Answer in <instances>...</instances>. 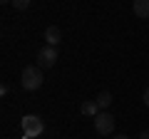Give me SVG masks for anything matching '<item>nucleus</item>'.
I'll return each instance as SVG.
<instances>
[{"label":"nucleus","instance_id":"obj_1","mask_svg":"<svg viewBox=\"0 0 149 139\" xmlns=\"http://www.w3.org/2000/svg\"><path fill=\"white\" fill-rule=\"evenodd\" d=\"M42 82H45V77H42V70L37 67V65H27V67L22 70V75H20L22 90L35 92V90H40V87H42Z\"/></svg>","mask_w":149,"mask_h":139},{"label":"nucleus","instance_id":"obj_2","mask_svg":"<svg viewBox=\"0 0 149 139\" xmlns=\"http://www.w3.org/2000/svg\"><path fill=\"white\" fill-rule=\"evenodd\" d=\"M20 124H22V134H25V139L40 137L42 129H45V122L37 117V114H25V117L20 119Z\"/></svg>","mask_w":149,"mask_h":139},{"label":"nucleus","instance_id":"obj_3","mask_svg":"<svg viewBox=\"0 0 149 139\" xmlns=\"http://www.w3.org/2000/svg\"><path fill=\"white\" fill-rule=\"evenodd\" d=\"M95 119V132L100 134V137H109L112 132H114V117H112L107 109H102L97 117H92Z\"/></svg>","mask_w":149,"mask_h":139},{"label":"nucleus","instance_id":"obj_4","mask_svg":"<svg viewBox=\"0 0 149 139\" xmlns=\"http://www.w3.org/2000/svg\"><path fill=\"white\" fill-rule=\"evenodd\" d=\"M55 62H57V47H52V45H45V47L37 50V60H35V65H37L40 70L55 67Z\"/></svg>","mask_w":149,"mask_h":139},{"label":"nucleus","instance_id":"obj_5","mask_svg":"<svg viewBox=\"0 0 149 139\" xmlns=\"http://www.w3.org/2000/svg\"><path fill=\"white\" fill-rule=\"evenodd\" d=\"M60 40H62V32H60V27H55V25H47V27H45V42H47V45L57 47Z\"/></svg>","mask_w":149,"mask_h":139},{"label":"nucleus","instance_id":"obj_6","mask_svg":"<svg viewBox=\"0 0 149 139\" xmlns=\"http://www.w3.org/2000/svg\"><path fill=\"white\" fill-rule=\"evenodd\" d=\"M80 112L87 114V117H97L102 109H100V104H97V99H87V102H82V104H80Z\"/></svg>","mask_w":149,"mask_h":139},{"label":"nucleus","instance_id":"obj_7","mask_svg":"<svg viewBox=\"0 0 149 139\" xmlns=\"http://www.w3.org/2000/svg\"><path fill=\"white\" fill-rule=\"evenodd\" d=\"M132 8H134V15L137 17H142V20L149 17V0H134Z\"/></svg>","mask_w":149,"mask_h":139},{"label":"nucleus","instance_id":"obj_8","mask_svg":"<svg viewBox=\"0 0 149 139\" xmlns=\"http://www.w3.org/2000/svg\"><path fill=\"white\" fill-rule=\"evenodd\" d=\"M95 99H97V104H100V109H109V104H112V95L109 92H100Z\"/></svg>","mask_w":149,"mask_h":139},{"label":"nucleus","instance_id":"obj_9","mask_svg":"<svg viewBox=\"0 0 149 139\" xmlns=\"http://www.w3.org/2000/svg\"><path fill=\"white\" fill-rule=\"evenodd\" d=\"M32 0H13V5H15V10H27L30 8Z\"/></svg>","mask_w":149,"mask_h":139},{"label":"nucleus","instance_id":"obj_10","mask_svg":"<svg viewBox=\"0 0 149 139\" xmlns=\"http://www.w3.org/2000/svg\"><path fill=\"white\" fill-rule=\"evenodd\" d=\"M142 99H144V104H147V107H149V87H147V90H144V97H142Z\"/></svg>","mask_w":149,"mask_h":139},{"label":"nucleus","instance_id":"obj_11","mask_svg":"<svg viewBox=\"0 0 149 139\" xmlns=\"http://www.w3.org/2000/svg\"><path fill=\"white\" fill-rule=\"evenodd\" d=\"M114 139H129L127 134H114Z\"/></svg>","mask_w":149,"mask_h":139},{"label":"nucleus","instance_id":"obj_12","mask_svg":"<svg viewBox=\"0 0 149 139\" xmlns=\"http://www.w3.org/2000/svg\"><path fill=\"white\" fill-rule=\"evenodd\" d=\"M139 139H149V132H142V134H139Z\"/></svg>","mask_w":149,"mask_h":139},{"label":"nucleus","instance_id":"obj_13","mask_svg":"<svg viewBox=\"0 0 149 139\" xmlns=\"http://www.w3.org/2000/svg\"><path fill=\"white\" fill-rule=\"evenodd\" d=\"M0 3H3V5H8V3H13V0H0Z\"/></svg>","mask_w":149,"mask_h":139}]
</instances>
